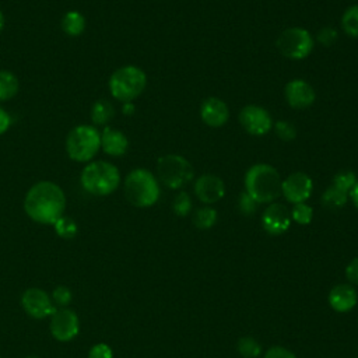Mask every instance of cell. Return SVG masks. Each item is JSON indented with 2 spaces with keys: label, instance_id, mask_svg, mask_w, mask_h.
<instances>
[{
  "label": "cell",
  "instance_id": "obj_40",
  "mask_svg": "<svg viewBox=\"0 0 358 358\" xmlns=\"http://www.w3.org/2000/svg\"><path fill=\"white\" fill-rule=\"evenodd\" d=\"M3 28H4V15H3V13L0 10V32L3 31Z\"/></svg>",
  "mask_w": 358,
  "mask_h": 358
},
{
  "label": "cell",
  "instance_id": "obj_7",
  "mask_svg": "<svg viewBox=\"0 0 358 358\" xmlns=\"http://www.w3.org/2000/svg\"><path fill=\"white\" fill-rule=\"evenodd\" d=\"M157 175L166 187L180 189L193 179L194 171L186 158L175 154H168L158 158Z\"/></svg>",
  "mask_w": 358,
  "mask_h": 358
},
{
  "label": "cell",
  "instance_id": "obj_5",
  "mask_svg": "<svg viewBox=\"0 0 358 358\" xmlns=\"http://www.w3.org/2000/svg\"><path fill=\"white\" fill-rule=\"evenodd\" d=\"M109 92L120 102H131L140 96L147 85L145 73L137 66H123L109 77Z\"/></svg>",
  "mask_w": 358,
  "mask_h": 358
},
{
  "label": "cell",
  "instance_id": "obj_25",
  "mask_svg": "<svg viewBox=\"0 0 358 358\" xmlns=\"http://www.w3.org/2000/svg\"><path fill=\"white\" fill-rule=\"evenodd\" d=\"M55 232L63 238V239H71L77 235L78 232V227H77V222L70 218V217H66V215H62L55 224Z\"/></svg>",
  "mask_w": 358,
  "mask_h": 358
},
{
  "label": "cell",
  "instance_id": "obj_1",
  "mask_svg": "<svg viewBox=\"0 0 358 358\" xmlns=\"http://www.w3.org/2000/svg\"><path fill=\"white\" fill-rule=\"evenodd\" d=\"M66 196L63 189L50 180H41L29 187L24 199L27 215L39 224L53 225L64 213Z\"/></svg>",
  "mask_w": 358,
  "mask_h": 358
},
{
  "label": "cell",
  "instance_id": "obj_38",
  "mask_svg": "<svg viewBox=\"0 0 358 358\" xmlns=\"http://www.w3.org/2000/svg\"><path fill=\"white\" fill-rule=\"evenodd\" d=\"M348 197L352 200V204L358 208V180H357V183L354 185V187L350 190Z\"/></svg>",
  "mask_w": 358,
  "mask_h": 358
},
{
  "label": "cell",
  "instance_id": "obj_18",
  "mask_svg": "<svg viewBox=\"0 0 358 358\" xmlns=\"http://www.w3.org/2000/svg\"><path fill=\"white\" fill-rule=\"evenodd\" d=\"M129 140L126 134L113 129V127H103L101 131V148L105 154L112 157H120L127 151Z\"/></svg>",
  "mask_w": 358,
  "mask_h": 358
},
{
  "label": "cell",
  "instance_id": "obj_22",
  "mask_svg": "<svg viewBox=\"0 0 358 358\" xmlns=\"http://www.w3.org/2000/svg\"><path fill=\"white\" fill-rule=\"evenodd\" d=\"M347 200H348V193L333 185L327 187L322 194V204L327 208H340L347 203Z\"/></svg>",
  "mask_w": 358,
  "mask_h": 358
},
{
  "label": "cell",
  "instance_id": "obj_39",
  "mask_svg": "<svg viewBox=\"0 0 358 358\" xmlns=\"http://www.w3.org/2000/svg\"><path fill=\"white\" fill-rule=\"evenodd\" d=\"M122 112L124 113V115H133L134 113V105L131 103V102H124L123 103V108H122Z\"/></svg>",
  "mask_w": 358,
  "mask_h": 358
},
{
  "label": "cell",
  "instance_id": "obj_35",
  "mask_svg": "<svg viewBox=\"0 0 358 358\" xmlns=\"http://www.w3.org/2000/svg\"><path fill=\"white\" fill-rule=\"evenodd\" d=\"M263 358H296V357L292 351H289L281 345H274L266 351Z\"/></svg>",
  "mask_w": 358,
  "mask_h": 358
},
{
  "label": "cell",
  "instance_id": "obj_29",
  "mask_svg": "<svg viewBox=\"0 0 358 358\" xmlns=\"http://www.w3.org/2000/svg\"><path fill=\"white\" fill-rule=\"evenodd\" d=\"M172 207H173V211H175L176 215H179V217L187 215L190 213V210H192V199H190V196L186 192H180L175 197Z\"/></svg>",
  "mask_w": 358,
  "mask_h": 358
},
{
  "label": "cell",
  "instance_id": "obj_21",
  "mask_svg": "<svg viewBox=\"0 0 358 358\" xmlns=\"http://www.w3.org/2000/svg\"><path fill=\"white\" fill-rule=\"evenodd\" d=\"M115 115V109L112 103L106 99H99L96 101L92 108H91V120L96 126L106 124Z\"/></svg>",
  "mask_w": 358,
  "mask_h": 358
},
{
  "label": "cell",
  "instance_id": "obj_19",
  "mask_svg": "<svg viewBox=\"0 0 358 358\" xmlns=\"http://www.w3.org/2000/svg\"><path fill=\"white\" fill-rule=\"evenodd\" d=\"M62 29L70 36H78L85 29V17L76 10L67 11L62 18Z\"/></svg>",
  "mask_w": 358,
  "mask_h": 358
},
{
  "label": "cell",
  "instance_id": "obj_24",
  "mask_svg": "<svg viewBox=\"0 0 358 358\" xmlns=\"http://www.w3.org/2000/svg\"><path fill=\"white\" fill-rule=\"evenodd\" d=\"M217 221V210L213 207H201L193 215V224L199 229H208Z\"/></svg>",
  "mask_w": 358,
  "mask_h": 358
},
{
  "label": "cell",
  "instance_id": "obj_20",
  "mask_svg": "<svg viewBox=\"0 0 358 358\" xmlns=\"http://www.w3.org/2000/svg\"><path fill=\"white\" fill-rule=\"evenodd\" d=\"M18 90L20 83L15 74L8 70H0V102L14 98Z\"/></svg>",
  "mask_w": 358,
  "mask_h": 358
},
{
  "label": "cell",
  "instance_id": "obj_9",
  "mask_svg": "<svg viewBox=\"0 0 358 358\" xmlns=\"http://www.w3.org/2000/svg\"><path fill=\"white\" fill-rule=\"evenodd\" d=\"M239 123L252 136H263L273 129L270 113L259 105H246L239 112Z\"/></svg>",
  "mask_w": 358,
  "mask_h": 358
},
{
  "label": "cell",
  "instance_id": "obj_16",
  "mask_svg": "<svg viewBox=\"0 0 358 358\" xmlns=\"http://www.w3.org/2000/svg\"><path fill=\"white\" fill-rule=\"evenodd\" d=\"M201 120L210 127H221L228 122L229 109L227 103L215 96L207 98L200 108Z\"/></svg>",
  "mask_w": 358,
  "mask_h": 358
},
{
  "label": "cell",
  "instance_id": "obj_28",
  "mask_svg": "<svg viewBox=\"0 0 358 358\" xmlns=\"http://www.w3.org/2000/svg\"><path fill=\"white\" fill-rule=\"evenodd\" d=\"M357 183V176L354 172L350 171H343L338 172L334 178H333V186L350 193V190L354 187V185Z\"/></svg>",
  "mask_w": 358,
  "mask_h": 358
},
{
  "label": "cell",
  "instance_id": "obj_30",
  "mask_svg": "<svg viewBox=\"0 0 358 358\" xmlns=\"http://www.w3.org/2000/svg\"><path fill=\"white\" fill-rule=\"evenodd\" d=\"M274 130L277 133V136L284 140V141H291L295 138L296 136V130H295V126L289 122H285V120H278L275 122L274 124Z\"/></svg>",
  "mask_w": 358,
  "mask_h": 358
},
{
  "label": "cell",
  "instance_id": "obj_4",
  "mask_svg": "<svg viewBox=\"0 0 358 358\" xmlns=\"http://www.w3.org/2000/svg\"><path fill=\"white\" fill-rule=\"evenodd\" d=\"M124 196L134 207H151L159 197L157 178L144 168L130 171L124 179Z\"/></svg>",
  "mask_w": 358,
  "mask_h": 358
},
{
  "label": "cell",
  "instance_id": "obj_13",
  "mask_svg": "<svg viewBox=\"0 0 358 358\" xmlns=\"http://www.w3.org/2000/svg\"><path fill=\"white\" fill-rule=\"evenodd\" d=\"M262 225L270 235H281L291 225V213L281 203H271L262 215Z\"/></svg>",
  "mask_w": 358,
  "mask_h": 358
},
{
  "label": "cell",
  "instance_id": "obj_3",
  "mask_svg": "<svg viewBox=\"0 0 358 358\" xmlns=\"http://www.w3.org/2000/svg\"><path fill=\"white\" fill-rule=\"evenodd\" d=\"M80 183L90 194L108 196L120 185V172L108 161L88 162L81 171Z\"/></svg>",
  "mask_w": 358,
  "mask_h": 358
},
{
  "label": "cell",
  "instance_id": "obj_34",
  "mask_svg": "<svg viewBox=\"0 0 358 358\" xmlns=\"http://www.w3.org/2000/svg\"><path fill=\"white\" fill-rule=\"evenodd\" d=\"M337 38H338V32L330 27H324L317 32V41L324 46L333 45L337 41Z\"/></svg>",
  "mask_w": 358,
  "mask_h": 358
},
{
  "label": "cell",
  "instance_id": "obj_2",
  "mask_svg": "<svg viewBox=\"0 0 358 358\" xmlns=\"http://www.w3.org/2000/svg\"><path fill=\"white\" fill-rule=\"evenodd\" d=\"M278 171L268 164H256L245 175V192L259 203H273L281 194Z\"/></svg>",
  "mask_w": 358,
  "mask_h": 358
},
{
  "label": "cell",
  "instance_id": "obj_36",
  "mask_svg": "<svg viewBox=\"0 0 358 358\" xmlns=\"http://www.w3.org/2000/svg\"><path fill=\"white\" fill-rule=\"evenodd\" d=\"M345 275L352 284H358V257L352 259L345 267Z\"/></svg>",
  "mask_w": 358,
  "mask_h": 358
},
{
  "label": "cell",
  "instance_id": "obj_23",
  "mask_svg": "<svg viewBox=\"0 0 358 358\" xmlns=\"http://www.w3.org/2000/svg\"><path fill=\"white\" fill-rule=\"evenodd\" d=\"M343 31L351 36L358 38V4L348 7L341 17Z\"/></svg>",
  "mask_w": 358,
  "mask_h": 358
},
{
  "label": "cell",
  "instance_id": "obj_42",
  "mask_svg": "<svg viewBox=\"0 0 358 358\" xmlns=\"http://www.w3.org/2000/svg\"><path fill=\"white\" fill-rule=\"evenodd\" d=\"M357 358H358V357H357Z\"/></svg>",
  "mask_w": 358,
  "mask_h": 358
},
{
  "label": "cell",
  "instance_id": "obj_14",
  "mask_svg": "<svg viewBox=\"0 0 358 358\" xmlns=\"http://www.w3.org/2000/svg\"><path fill=\"white\" fill-rule=\"evenodd\" d=\"M288 105L294 109H306L315 102V90L312 85L301 78L291 80L284 90Z\"/></svg>",
  "mask_w": 358,
  "mask_h": 358
},
{
  "label": "cell",
  "instance_id": "obj_26",
  "mask_svg": "<svg viewBox=\"0 0 358 358\" xmlns=\"http://www.w3.org/2000/svg\"><path fill=\"white\" fill-rule=\"evenodd\" d=\"M238 351L245 358H257L262 354V347L253 337L245 336L238 341Z\"/></svg>",
  "mask_w": 358,
  "mask_h": 358
},
{
  "label": "cell",
  "instance_id": "obj_33",
  "mask_svg": "<svg viewBox=\"0 0 358 358\" xmlns=\"http://www.w3.org/2000/svg\"><path fill=\"white\" fill-rule=\"evenodd\" d=\"M88 358H113V351L108 344L98 343L91 347Z\"/></svg>",
  "mask_w": 358,
  "mask_h": 358
},
{
  "label": "cell",
  "instance_id": "obj_11",
  "mask_svg": "<svg viewBox=\"0 0 358 358\" xmlns=\"http://www.w3.org/2000/svg\"><path fill=\"white\" fill-rule=\"evenodd\" d=\"M24 310L34 319L52 316L56 310L52 298L41 288H28L21 296Z\"/></svg>",
  "mask_w": 358,
  "mask_h": 358
},
{
  "label": "cell",
  "instance_id": "obj_37",
  "mask_svg": "<svg viewBox=\"0 0 358 358\" xmlns=\"http://www.w3.org/2000/svg\"><path fill=\"white\" fill-rule=\"evenodd\" d=\"M10 124H11V116L8 115L7 110L0 108V136L10 129Z\"/></svg>",
  "mask_w": 358,
  "mask_h": 358
},
{
  "label": "cell",
  "instance_id": "obj_27",
  "mask_svg": "<svg viewBox=\"0 0 358 358\" xmlns=\"http://www.w3.org/2000/svg\"><path fill=\"white\" fill-rule=\"evenodd\" d=\"M313 218V210L310 206L305 203L294 204V208L291 211V220H294L299 225H308Z\"/></svg>",
  "mask_w": 358,
  "mask_h": 358
},
{
  "label": "cell",
  "instance_id": "obj_12",
  "mask_svg": "<svg viewBox=\"0 0 358 358\" xmlns=\"http://www.w3.org/2000/svg\"><path fill=\"white\" fill-rule=\"evenodd\" d=\"M312 190V179L303 172H294L281 182V194L292 204L305 203L310 197Z\"/></svg>",
  "mask_w": 358,
  "mask_h": 358
},
{
  "label": "cell",
  "instance_id": "obj_10",
  "mask_svg": "<svg viewBox=\"0 0 358 358\" xmlns=\"http://www.w3.org/2000/svg\"><path fill=\"white\" fill-rule=\"evenodd\" d=\"M80 331V320L74 310L69 308L56 309L50 316V333L59 341H70Z\"/></svg>",
  "mask_w": 358,
  "mask_h": 358
},
{
  "label": "cell",
  "instance_id": "obj_32",
  "mask_svg": "<svg viewBox=\"0 0 358 358\" xmlns=\"http://www.w3.org/2000/svg\"><path fill=\"white\" fill-rule=\"evenodd\" d=\"M238 206H239L241 213H243L245 215L253 214L256 211V208H257V203L246 192L241 193L239 200H238Z\"/></svg>",
  "mask_w": 358,
  "mask_h": 358
},
{
  "label": "cell",
  "instance_id": "obj_31",
  "mask_svg": "<svg viewBox=\"0 0 358 358\" xmlns=\"http://www.w3.org/2000/svg\"><path fill=\"white\" fill-rule=\"evenodd\" d=\"M71 298H73V295H71L70 288H67V287H64V285L56 287V288L53 289V292H52V301H53V303H56V305H59V306H62V308H66V306L71 302Z\"/></svg>",
  "mask_w": 358,
  "mask_h": 358
},
{
  "label": "cell",
  "instance_id": "obj_8",
  "mask_svg": "<svg viewBox=\"0 0 358 358\" xmlns=\"http://www.w3.org/2000/svg\"><path fill=\"white\" fill-rule=\"evenodd\" d=\"M275 46L282 56L292 60H301L310 55L313 49V38L305 28L292 27L280 34Z\"/></svg>",
  "mask_w": 358,
  "mask_h": 358
},
{
  "label": "cell",
  "instance_id": "obj_6",
  "mask_svg": "<svg viewBox=\"0 0 358 358\" xmlns=\"http://www.w3.org/2000/svg\"><path fill=\"white\" fill-rule=\"evenodd\" d=\"M101 148V133L90 124L73 127L66 137L67 155L76 162H90Z\"/></svg>",
  "mask_w": 358,
  "mask_h": 358
},
{
  "label": "cell",
  "instance_id": "obj_17",
  "mask_svg": "<svg viewBox=\"0 0 358 358\" xmlns=\"http://www.w3.org/2000/svg\"><path fill=\"white\" fill-rule=\"evenodd\" d=\"M358 301L357 291L350 284H338L334 288H331L329 294V303L330 306L340 313L350 312Z\"/></svg>",
  "mask_w": 358,
  "mask_h": 358
},
{
  "label": "cell",
  "instance_id": "obj_15",
  "mask_svg": "<svg viewBox=\"0 0 358 358\" xmlns=\"http://www.w3.org/2000/svg\"><path fill=\"white\" fill-rule=\"evenodd\" d=\"M194 193L206 204H214L225 194V185L221 178L213 173H204L196 179Z\"/></svg>",
  "mask_w": 358,
  "mask_h": 358
},
{
  "label": "cell",
  "instance_id": "obj_41",
  "mask_svg": "<svg viewBox=\"0 0 358 358\" xmlns=\"http://www.w3.org/2000/svg\"><path fill=\"white\" fill-rule=\"evenodd\" d=\"M28 358H38V357H28Z\"/></svg>",
  "mask_w": 358,
  "mask_h": 358
}]
</instances>
